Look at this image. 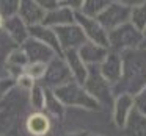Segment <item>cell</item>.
I'll return each mask as SVG.
<instances>
[{
	"mask_svg": "<svg viewBox=\"0 0 146 136\" xmlns=\"http://www.w3.org/2000/svg\"><path fill=\"white\" fill-rule=\"evenodd\" d=\"M123 58V75L113 86V94L135 95L146 86V50L135 49L121 53Z\"/></svg>",
	"mask_w": 146,
	"mask_h": 136,
	"instance_id": "1",
	"label": "cell"
},
{
	"mask_svg": "<svg viewBox=\"0 0 146 136\" xmlns=\"http://www.w3.org/2000/svg\"><path fill=\"white\" fill-rule=\"evenodd\" d=\"M54 94L57 95V99L61 102L64 108H82L88 111H96L101 108L98 102L85 91L83 85H79L74 80L54 89Z\"/></svg>",
	"mask_w": 146,
	"mask_h": 136,
	"instance_id": "2",
	"label": "cell"
},
{
	"mask_svg": "<svg viewBox=\"0 0 146 136\" xmlns=\"http://www.w3.org/2000/svg\"><path fill=\"white\" fill-rule=\"evenodd\" d=\"M141 41H143L141 32H138L130 22L108 32V50L116 52L119 55L124 53V52L140 49Z\"/></svg>",
	"mask_w": 146,
	"mask_h": 136,
	"instance_id": "3",
	"label": "cell"
},
{
	"mask_svg": "<svg viewBox=\"0 0 146 136\" xmlns=\"http://www.w3.org/2000/svg\"><path fill=\"white\" fill-rule=\"evenodd\" d=\"M85 91L98 102L99 106H111L115 100L113 94V86L101 75L98 67H90L88 77H86L85 83H83Z\"/></svg>",
	"mask_w": 146,
	"mask_h": 136,
	"instance_id": "4",
	"label": "cell"
},
{
	"mask_svg": "<svg viewBox=\"0 0 146 136\" xmlns=\"http://www.w3.org/2000/svg\"><path fill=\"white\" fill-rule=\"evenodd\" d=\"M130 19V3L129 2H108L105 10L99 14L98 20L107 32L118 28L127 24Z\"/></svg>",
	"mask_w": 146,
	"mask_h": 136,
	"instance_id": "5",
	"label": "cell"
},
{
	"mask_svg": "<svg viewBox=\"0 0 146 136\" xmlns=\"http://www.w3.org/2000/svg\"><path fill=\"white\" fill-rule=\"evenodd\" d=\"M80 5H82V2H60L57 8L46 11L42 25L50 27V28H58V27L76 24V13L79 11Z\"/></svg>",
	"mask_w": 146,
	"mask_h": 136,
	"instance_id": "6",
	"label": "cell"
},
{
	"mask_svg": "<svg viewBox=\"0 0 146 136\" xmlns=\"http://www.w3.org/2000/svg\"><path fill=\"white\" fill-rule=\"evenodd\" d=\"M42 81L46 85V89H50V91L72 81V75L68 69V64L63 60V57H55L54 60L47 63V72H46Z\"/></svg>",
	"mask_w": 146,
	"mask_h": 136,
	"instance_id": "7",
	"label": "cell"
},
{
	"mask_svg": "<svg viewBox=\"0 0 146 136\" xmlns=\"http://www.w3.org/2000/svg\"><path fill=\"white\" fill-rule=\"evenodd\" d=\"M76 24L82 28L88 42L108 49V32L99 24L98 19H91L80 13H76Z\"/></svg>",
	"mask_w": 146,
	"mask_h": 136,
	"instance_id": "8",
	"label": "cell"
},
{
	"mask_svg": "<svg viewBox=\"0 0 146 136\" xmlns=\"http://www.w3.org/2000/svg\"><path fill=\"white\" fill-rule=\"evenodd\" d=\"M58 38V44H60L61 52H72V50H79L83 44L86 42V38L83 35L82 28L77 24H71V25H64V27H58L54 28Z\"/></svg>",
	"mask_w": 146,
	"mask_h": 136,
	"instance_id": "9",
	"label": "cell"
},
{
	"mask_svg": "<svg viewBox=\"0 0 146 136\" xmlns=\"http://www.w3.org/2000/svg\"><path fill=\"white\" fill-rule=\"evenodd\" d=\"M21 50L25 53L29 63H44L47 64L50 60H54L55 57H60L57 55L52 49H49L47 45L41 44L39 41L36 39L29 38L22 45H21Z\"/></svg>",
	"mask_w": 146,
	"mask_h": 136,
	"instance_id": "10",
	"label": "cell"
},
{
	"mask_svg": "<svg viewBox=\"0 0 146 136\" xmlns=\"http://www.w3.org/2000/svg\"><path fill=\"white\" fill-rule=\"evenodd\" d=\"M132 113H133L132 95H129V94L115 95L113 105H111V117H113V124L119 130H123L126 127V124Z\"/></svg>",
	"mask_w": 146,
	"mask_h": 136,
	"instance_id": "11",
	"label": "cell"
},
{
	"mask_svg": "<svg viewBox=\"0 0 146 136\" xmlns=\"http://www.w3.org/2000/svg\"><path fill=\"white\" fill-rule=\"evenodd\" d=\"M99 72L101 75L110 83L111 86H115L121 80L123 75V58L116 52H108V55L105 57V60L99 64Z\"/></svg>",
	"mask_w": 146,
	"mask_h": 136,
	"instance_id": "12",
	"label": "cell"
},
{
	"mask_svg": "<svg viewBox=\"0 0 146 136\" xmlns=\"http://www.w3.org/2000/svg\"><path fill=\"white\" fill-rule=\"evenodd\" d=\"M17 16L30 28V27H35V25H41L42 20H44L46 11L41 7V3L36 2V0H22V2H19Z\"/></svg>",
	"mask_w": 146,
	"mask_h": 136,
	"instance_id": "13",
	"label": "cell"
},
{
	"mask_svg": "<svg viewBox=\"0 0 146 136\" xmlns=\"http://www.w3.org/2000/svg\"><path fill=\"white\" fill-rule=\"evenodd\" d=\"M3 33L8 36V39H10L14 45H17V47H21V45L30 38L29 27L24 24V20L21 19L19 16L8 17V19L5 20Z\"/></svg>",
	"mask_w": 146,
	"mask_h": 136,
	"instance_id": "14",
	"label": "cell"
},
{
	"mask_svg": "<svg viewBox=\"0 0 146 136\" xmlns=\"http://www.w3.org/2000/svg\"><path fill=\"white\" fill-rule=\"evenodd\" d=\"M108 52L110 50L107 47H102V45H98V44H93V42L86 41L77 50V53H79V57L82 58V61L88 67H99V64L105 60Z\"/></svg>",
	"mask_w": 146,
	"mask_h": 136,
	"instance_id": "15",
	"label": "cell"
},
{
	"mask_svg": "<svg viewBox=\"0 0 146 136\" xmlns=\"http://www.w3.org/2000/svg\"><path fill=\"white\" fill-rule=\"evenodd\" d=\"M29 35H30L32 39H36V41H39L41 44H44V45H47L49 49H52L57 55H60V57L63 55V52H61V49H60V44H58L57 33H55L54 28L46 27V25L41 24V25L30 27Z\"/></svg>",
	"mask_w": 146,
	"mask_h": 136,
	"instance_id": "16",
	"label": "cell"
},
{
	"mask_svg": "<svg viewBox=\"0 0 146 136\" xmlns=\"http://www.w3.org/2000/svg\"><path fill=\"white\" fill-rule=\"evenodd\" d=\"M61 57H63V60L66 61L68 69H69L71 75H72V80H74V81H77L79 85H83V83H85V80H86V77H88L90 67L82 61V58L79 57L77 50L64 52Z\"/></svg>",
	"mask_w": 146,
	"mask_h": 136,
	"instance_id": "17",
	"label": "cell"
},
{
	"mask_svg": "<svg viewBox=\"0 0 146 136\" xmlns=\"http://www.w3.org/2000/svg\"><path fill=\"white\" fill-rule=\"evenodd\" d=\"M25 128L32 136H46L50 131V117L44 111H35L27 117Z\"/></svg>",
	"mask_w": 146,
	"mask_h": 136,
	"instance_id": "18",
	"label": "cell"
},
{
	"mask_svg": "<svg viewBox=\"0 0 146 136\" xmlns=\"http://www.w3.org/2000/svg\"><path fill=\"white\" fill-rule=\"evenodd\" d=\"M123 130L126 136H146V116L133 111Z\"/></svg>",
	"mask_w": 146,
	"mask_h": 136,
	"instance_id": "19",
	"label": "cell"
},
{
	"mask_svg": "<svg viewBox=\"0 0 146 136\" xmlns=\"http://www.w3.org/2000/svg\"><path fill=\"white\" fill-rule=\"evenodd\" d=\"M27 64H29V60H27L25 53L21 50V47H14L13 50L10 52V55H8L7 64H5V66L10 70H14V72H16V77H17L24 72Z\"/></svg>",
	"mask_w": 146,
	"mask_h": 136,
	"instance_id": "20",
	"label": "cell"
},
{
	"mask_svg": "<svg viewBox=\"0 0 146 136\" xmlns=\"http://www.w3.org/2000/svg\"><path fill=\"white\" fill-rule=\"evenodd\" d=\"M129 22L138 32L146 28V2H135L130 3V19Z\"/></svg>",
	"mask_w": 146,
	"mask_h": 136,
	"instance_id": "21",
	"label": "cell"
},
{
	"mask_svg": "<svg viewBox=\"0 0 146 136\" xmlns=\"http://www.w3.org/2000/svg\"><path fill=\"white\" fill-rule=\"evenodd\" d=\"M107 5L108 0H85V2H82L77 13L83 14L86 17H91V19H98L99 14L105 10Z\"/></svg>",
	"mask_w": 146,
	"mask_h": 136,
	"instance_id": "22",
	"label": "cell"
},
{
	"mask_svg": "<svg viewBox=\"0 0 146 136\" xmlns=\"http://www.w3.org/2000/svg\"><path fill=\"white\" fill-rule=\"evenodd\" d=\"M46 89V88H44ZM64 110L66 108L61 105V102L57 99V95L54 94V91L46 89V103H44V111L49 117H63Z\"/></svg>",
	"mask_w": 146,
	"mask_h": 136,
	"instance_id": "23",
	"label": "cell"
},
{
	"mask_svg": "<svg viewBox=\"0 0 146 136\" xmlns=\"http://www.w3.org/2000/svg\"><path fill=\"white\" fill-rule=\"evenodd\" d=\"M46 103V89L39 85H35L30 91V105L35 111H44Z\"/></svg>",
	"mask_w": 146,
	"mask_h": 136,
	"instance_id": "24",
	"label": "cell"
},
{
	"mask_svg": "<svg viewBox=\"0 0 146 136\" xmlns=\"http://www.w3.org/2000/svg\"><path fill=\"white\" fill-rule=\"evenodd\" d=\"M24 72L33 78L35 81H39V80H44L46 72H47V64L44 63H29L27 67L24 69Z\"/></svg>",
	"mask_w": 146,
	"mask_h": 136,
	"instance_id": "25",
	"label": "cell"
},
{
	"mask_svg": "<svg viewBox=\"0 0 146 136\" xmlns=\"http://www.w3.org/2000/svg\"><path fill=\"white\" fill-rule=\"evenodd\" d=\"M13 42L8 39V36L5 35L3 32H0V67L3 66V64H7V58L8 55H10V52L13 50Z\"/></svg>",
	"mask_w": 146,
	"mask_h": 136,
	"instance_id": "26",
	"label": "cell"
},
{
	"mask_svg": "<svg viewBox=\"0 0 146 136\" xmlns=\"http://www.w3.org/2000/svg\"><path fill=\"white\" fill-rule=\"evenodd\" d=\"M133 99V111H137L141 116H146V86L143 89H140L135 95H132Z\"/></svg>",
	"mask_w": 146,
	"mask_h": 136,
	"instance_id": "27",
	"label": "cell"
},
{
	"mask_svg": "<svg viewBox=\"0 0 146 136\" xmlns=\"http://www.w3.org/2000/svg\"><path fill=\"white\" fill-rule=\"evenodd\" d=\"M17 10H19V2H0V14L5 17V20L8 17L17 16Z\"/></svg>",
	"mask_w": 146,
	"mask_h": 136,
	"instance_id": "28",
	"label": "cell"
},
{
	"mask_svg": "<svg viewBox=\"0 0 146 136\" xmlns=\"http://www.w3.org/2000/svg\"><path fill=\"white\" fill-rule=\"evenodd\" d=\"M14 83H16V85L19 86V88L22 89V91H29V92L32 91V89H33V86L36 85V81H35V80H33V78H30V77L27 75L25 72H22L21 75H17V77H16V81H14Z\"/></svg>",
	"mask_w": 146,
	"mask_h": 136,
	"instance_id": "29",
	"label": "cell"
},
{
	"mask_svg": "<svg viewBox=\"0 0 146 136\" xmlns=\"http://www.w3.org/2000/svg\"><path fill=\"white\" fill-rule=\"evenodd\" d=\"M5 127H7V119L0 114V136H2V131L5 130Z\"/></svg>",
	"mask_w": 146,
	"mask_h": 136,
	"instance_id": "30",
	"label": "cell"
},
{
	"mask_svg": "<svg viewBox=\"0 0 146 136\" xmlns=\"http://www.w3.org/2000/svg\"><path fill=\"white\" fill-rule=\"evenodd\" d=\"M141 36H143V41H141V49L146 50V28L141 32Z\"/></svg>",
	"mask_w": 146,
	"mask_h": 136,
	"instance_id": "31",
	"label": "cell"
},
{
	"mask_svg": "<svg viewBox=\"0 0 146 136\" xmlns=\"http://www.w3.org/2000/svg\"><path fill=\"white\" fill-rule=\"evenodd\" d=\"M64 136H88V135L83 133V131H76V133H68V135H64Z\"/></svg>",
	"mask_w": 146,
	"mask_h": 136,
	"instance_id": "32",
	"label": "cell"
},
{
	"mask_svg": "<svg viewBox=\"0 0 146 136\" xmlns=\"http://www.w3.org/2000/svg\"><path fill=\"white\" fill-rule=\"evenodd\" d=\"M3 27H5V17L0 14V32H3Z\"/></svg>",
	"mask_w": 146,
	"mask_h": 136,
	"instance_id": "33",
	"label": "cell"
},
{
	"mask_svg": "<svg viewBox=\"0 0 146 136\" xmlns=\"http://www.w3.org/2000/svg\"><path fill=\"white\" fill-rule=\"evenodd\" d=\"M88 136H101V135H88Z\"/></svg>",
	"mask_w": 146,
	"mask_h": 136,
	"instance_id": "34",
	"label": "cell"
}]
</instances>
